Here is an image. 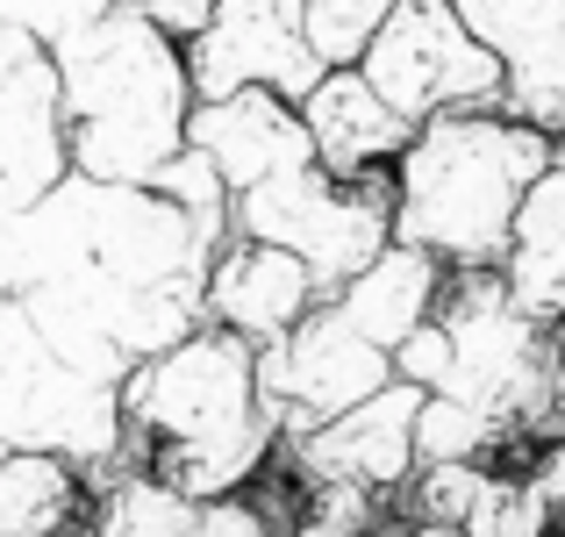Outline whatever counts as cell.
I'll use <instances>...</instances> for the list:
<instances>
[{
  "label": "cell",
  "instance_id": "cell-26",
  "mask_svg": "<svg viewBox=\"0 0 565 537\" xmlns=\"http://www.w3.org/2000/svg\"><path fill=\"white\" fill-rule=\"evenodd\" d=\"M515 466H523L530 481H537V495L552 502V516L565 524V430H552V438H537L523 459H515Z\"/></svg>",
  "mask_w": 565,
  "mask_h": 537
},
{
  "label": "cell",
  "instance_id": "cell-9",
  "mask_svg": "<svg viewBox=\"0 0 565 537\" xmlns=\"http://www.w3.org/2000/svg\"><path fill=\"white\" fill-rule=\"evenodd\" d=\"M322 72H330V57L308 36L301 0H215L207 22L186 36L193 101L236 94V86H273V94L301 101Z\"/></svg>",
  "mask_w": 565,
  "mask_h": 537
},
{
  "label": "cell",
  "instance_id": "cell-2",
  "mask_svg": "<svg viewBox=\"0 0 565 537\" xmlns=\"http://www.w3.org/2000/svg\"><path fill=\"white\" fill-rule=\"evenodd\" d=\"M552 172V137L509 108H451L415 123L394 158V236L444 265H501L515 208Z\"/></svg>",
  "mask_w": 565,
  "mask_h": 537
},
{
  "label": "cell",
  "instance_id": "cell-19",
  "mask_svg": "<svg viewBox=\"0 0 565 537\" xmlns=\"http://www.w3.org/2000/svg\"><path fill=\"white\" fill-rule=\"evenodd\" d=\"M509 452H515V438L494 415L466 409L451 394H423V409H415V466L423 459H487V466H509Z\"/></svg>",
  "mask_w": 565,
  "mask_h": 537
},
{
  "label": "cell",
  "instance_id": "cell-20",
  "mask_svg": "<svg viewBox=\"0 0 565 537\" xmlns=\"http://www.w3.org/2000/svg\"><path fill=\"white\" fill-rule=\"evenodd\" d=\"M72 172L65 129H0V230Z\"/></svg>",
  "mask_w": 565,
  "mask_h": 537
},
{
  "label": "cell",
  "instance_id": "cell-24",
  "mask_svg": "<svg viewBox=\"0 0 565 537\" xmlns=\"http://www.w3.org/2000/svg\"><path fill=\"white\" fill-rule=\"evenodd\" d=\"M108 8H122V0H0V14H8L14 29H29L43 51H57L65 36H79V29L100 22Z\"/></svg>",
  "mask_w": 565,
  "mask_h": 537
},
{
  "label": "cell",
  "instance_id": "cell-27",
  "mask_svg": "<svg viewBox=\"0 0 565 537\" xmlns=\"http://www.w3.org/2000/svg\"><path fill=\"white\" fill-rule=\"evenodd\" d=\"M137 8H143V14H151V22H158V29H172V36H180V43H186V36H193V29H201V22H207V8H215V0H137Z\"/></svg>",
  "mask_w": 565,
  "mask_h": 537
},
{
  "label": "cell",
  "instance_id": "cell-23",
  "mask_svg": "<svg viewBox=\"0 0 565 537\" xmlns=\"http://www.w3.org/2000/svg\"><path fill=\"white\" fill-rule=\"evenodd\" d=\"M301 8H308V36H316V51L330 57V65H351L394 0H301Z\"/></svg>",
  "mask_w": 565,
  "mask_h": 537
},
{
  "label": "cell",
  "instance_id": "cell-25",
  "mask_svg": "<svg viewBox=\"0 0 565 537\" xmlns=\"http://www.w3.org/2000/svg\"><path fill=\"white\" fill-rule=\"evenodd\" d=\"M279 530H287V516L265 509V495L236 487V495L201 502V530H193V537H279Z\"/></svg>",
  "mask_w": 565,
  "mask_h": 537
},
{
  "label": "cell",
  "instance_id": "cell-4",
  "mask_svg": "<svg viewBox=\"0 0 565 537\" xmlns=\"http://www.w3.org/2000/svg\"><path fill=\"white\" fill-rule=\"evenodd\" d=\"M0 444L72 459L86 495L122 473V444H129L122 387L65 366L14 294H0Z\"/></svg>",
  "mask_w": 565,
  "mask_h": 537
},
{
  "label": "cell",
  "instance_id": "cell-8",
  "mask_svg": "<svg viewBox=\"0 0 565 537\" xmlns=\"http://www.w3.org/2000/svg\"><path fill=\"white\" fill-rule=\"evenodd\" d=\"M386 380H394V351H380L365 330H351L337 316V302H316L287 337L258 345V394L279 415V444L344 415L351 401L380 394Z\"/></svg>",
  "mask_w": 565,
  "mask_h": 537
},
{
  "label": "cell",
  "instance_id": "cell-17",
  "mask_svg": "<svg viewBox=\"0 0 565 537\" xmlns=\"http://www.w3.org/2000/svg\"><path fill=\"white\" fill-rule=\"evenodd\" d=\"M86 481L57 452H8L0 444V537H57L79 516Z\"/></svg>",
  "mask_w": 565,
  "mask_h": 537
},
{
  "label": "cell",
  "instance_id": "cell-22",
  "mask_svg": "<svg viewBox=\"0 0 565 537\" xmlns=\"http://www.w3.org/2000/svg\"><path fill=\"white\" fill-rule=\"evenodd\" d=\"M487 459H423V466L408 473V516L415 524H458L466 530V516H472V502H480V487H487Z\"/></svg>",
  "mask_w": 565,
  "mask_h": 537
},
{
  "label": "cell",
  "instance_id": "cell-5",
  "mask_svg": "<svg viewBox=\"0 0 565 537\" xmlns=\"http://www.w3.org/2000/svg\"><path fill=\"white\" fill-rule=\"evenodd\" d=\"M230 230L294 251L316 273V294L330 302L359 265H373L394 244V166L359 172V179L322 172L316 158L287 166V172L258 179V187L230 193Z\"/></svg>",
  "mask_w": 565,
  "mask_h": 537
},
{
  "label": "cell",
  "instance_id": "cell-14",
  "mask_svg": "<svg viewBox=\"0 0 565 537\" xmlns=\"http://www.w3.org/2000/svg\"><path fill=\"white\" fill-rule=\"evenodd\" d=\"M301 123H308V144H316V166L337 172V179H359V172H386L401 151H408L415 123L394 115L380 101V86L365 80L359 65H330L301 101Z\"/></svg>",
  "mask_w": 565,
  "mask_h": 537
},
{
  "label": "cell",
  "instance_id": "cell-1",
  "mask_svg": "<svg viewBox=\"0 0 565 537\" xmlns=\"http://www.w3.org/2000/svg\"><path fill=\"white\" fill-rule=\"evenodd\" d=\"M57 65V108H65V158L86 179L151 187L186 151V43L158 29L137 0L108 8L51 51Z\"/></svg>",
  "mask_w": 565,
  "mask_h": 537
},
{
  "label": "cell",
  "instance_id": "cell-18",
  "mask_svg": "<svg viewBox=\"0 0 565 537\" xmlns=\"http://www.w3.org/2000/svg\"><path fill=\"white\" fill-rule=\"evenodd\" d=\"M100 537H193L201 530V502H186L180 487H166L158 473L122 466L115 481L94 487V516Z\"/></svg>",
  "mask_w": 565,
  "mask_h": 537
},
{
  "label": "cell",
  "instance_id": "cell-28",
  "mask_svg": "<svg viewBox=\"0 0 565 537\" xmlns=\"http://www.w3.org/2000/svg\"><path fill=\"white\" fill-rule=\"evenodd\" d=\"M386 537H466V530H458V524H415V516H408V524L386 530Z\"/></svg>",
  "mask_w": 565,
  "mask_h": 537
},
{
  "label": "cell",
  "instance_id": "cell-3",
  "mask_svg": "<svg viewBox=\"0 0 565 537\" xmlns=\"http://www.w3.org/2000/svg\"><path fill=\"white\" fill-rule=\"evenodd\" d=\"M429 316L444 330V380L429 394L494 415L515 438V466L537 438H552V323L515 302L501 265H451Z\"/></svg>",
  "mask_w": 565,
  "mask_h": 537
},
{
  "label": "cell",
  "instance_id": "cell-16",
  "mask_svg": "<svg viewBox=\"0 0 565 537\" xmlns=\"http://www.w3.org/2000/svg\"><path fill=\"white\" fill-rule=\"evenodd\" d=\"M501 280L515 287V302L537 323H565V166L552 158V172L523 193L515 208L509 251H501Z\"/></svg>",
  "mask_w": 565,
  "mask_h": 537
},
{
  "label": "cell",
  "instance_id": "cell-29",
  "mask_svg": "<svg viewBox=\"0 0 565 537\" xmlns=\"http://www.w3.org/2000/svg\"><path fill=\"white\" fill-rule=\"evenodd\" d=\"M57 537H100V530H94V524H86V516H72V524H65V530H57Z\"/></svg>",
  "mask_w": 565,
  "mask_h": 537
},
{
  "label": "cell",
  "instance_id": "cell-6",
  "mask_svg": "<svg viewBox=\"0 0 565 537\" xmlns=\"http://www.w3.org/2000/svg\"><path fill=\"white\" fill-rule=\"evenodd\" d=\"M250 415H273L258 394V345L222 330V323H201L180 345H166L158 358H137L122 372V423L137 452L215 438V430H236Z\"/></svg>",
  "mask_w": 565,
  "mask_h": 537
},
{
  "label": "cell",
  "instance_id": "cell-13",
  "mask_svg": "<svg viewBox=\"0 0 565 537\" xmlns=\"http://www.w3.org/2000/svg\"><path fill=\"white\" fill-rule=\"evenodd\" d=\"M316 302H322L316 273H308L294 251H279V244H258V236H236L230 230V244L207 259V287H201L207 323L250 337V345L287 337Z\"/></svg>",
  "mask_w": 565,
  "mask_h": 537
},
{
  "label": "cell",
  "instance_id": "cell-21",
  "mask_svg": "<svg viewBox=\"0 0 565 537\" xmlns=\"http://www.w3.org/2000/svg\"><path fill=\"white\" fill-rule=\"evenodd\" d=\"M466 537H558V516L523 466H494L466 516Z\"/></svg>",
  "mask_w": 565,
  "mask_h": 537
},
{
  "label": "cell",
  "instance_id": "cell-10",
  "mask_svg": "<svg viewBox=\"0 0 565 537\" xmlns=\"http://www.w3.org/2000/svg\"><path fill=\"white\" fill-rule=\"evenodd\" d=\"M415 409H423V387L394 372L380 394L351 401L344 415L287 438L279 459H287V473L301 487L351 481V487H373V495H401L415 473Z\"/></svg>",
  "mask_w": 565,
  "mask_h": 537
},
{
  "label": "cell",
  "instance_id": "cell-11",
  "mask_svg": "<svg viewBox=\"0 0 565 537\" xmlns=\"http://www.w3.org/2000/svg\"><path fill=\"white\" fill-rule=\"evenodd\" d=\"M466 29L501 57V108L565 129V0H451Z\"/></svg>",
  "mask_w": 565,
  "mask_h": 537
},
{
  "label": "cell",
  "instance_id": "cell-12",
  "mask_svg": "<svg viewBox=\"0 0 565 537\" xmlns=\"http://www.w3.org/2000/svg\"><path fill=\"white\" fill-rule=\"evenodd\" d=\"M186 144L222 172V187H230V193H244V187H258V179H273V172L308 166V158H316L301 108H294L287 94H273V86H236V94L193 101Z\"/></svg>",
  "mask_w": 565,
  "mask_h": 537
},
{
  "label": "cell",
  "instance_id": "cell-7",
  "mask_svg": "<svg viewBox=\"0 0 565 537\" xmlns=\"http://www.w3.org/2000/svg\"><path fill=\"white\" fill-rule=\"evenodd\" d=\"M351 65L408 123L451 108H501V57L472 36L451 0H394Z\"/></svg>",
  "mask_w": 565,
  "mask_h": 537
},
{
  "label": "cell",
  "instance_id": "cell-15",
  "mask_svg": "<svg viewBox=\"0 0 565 537\" xmlns=\"http://www.w3.org/2000/svg\"><path fill=\"white\" fill-rule=\"evenodd\" d=\"M444 273H451L444 259H429L423 244H401L394 236V244H386L373 265H359L330 302L351 330H365L380 351H394L415 323H429V308H437V294H444Z\"/></svg>",
  "mask_w": 565,
  "mask_h": 537
}]
</instances>
